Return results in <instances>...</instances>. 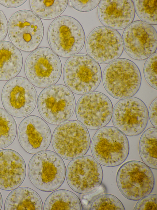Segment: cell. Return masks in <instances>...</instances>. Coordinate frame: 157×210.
<instances>
[{"instance_id": "6da1fadb", "label": "cell", "mask_w": 157, "mask_h": 210, "mask_svg": "<svg viewBox=\"0 0 157 210\" xmlns=\"http://www.w3.org/2000/svg\"><path fill=\"white\" fill-rule=\"evenodd\" d=\"M141 79L137 65L124 58L118 59L109 63L103 75L105 90L112 97L119 99L134 95L139 90Z\"/></svg>"}, {"instance_id": "7a4b0ae2", "label": "cell", "mask_w": 157, "mask_h": 210, "mask_svg": "<svg viewBox=\"0 0 157 210\" xmlns=\"http://www.w3.org/2000/svg\"><path fill=\"white\" fill-rule=\"evenodd\" d=\"M66 169L62 158L50 150L38 152L31 159L28 173L33 185L42 191L50 192L59 188L65 178Z\"/></svg>"}, {"instance_id": "3957f363", "label": "cell", "mask_w": 157, "mask_h": 210, "mask_svg": "<svg viewBox=\"0 0 157 210\" xmlns=\"http://www.w3.org/2000/svg\"><path fill=\"white\" fill-rule=\"evenodd\" d=\"M63 78L66 85L72 92L84 95L92 92L99 86L101 78V67L88 55L75 54L66 61Z\"/></svg>"}, {"instance_id": "277c9868", "label": "cell", "mask_w": 157, "mask_h": 210, "mask_svg": "<svg viewBox=\"0 0 157 210\" xmlns=\"http://www.w3.org/2000/svg\"><path fill=\"white\" fill-rule=\"evenodd\" d=\"M49 44L58 55L67 58L80 52L85 41L84 29L75 18L63 15L55 19L48 33Z\"/></svg>"}, {"instance_id": "5b68a950", "label": "cell", "mask_w": 157, "mask_h": 210, "mask_svg": "<svg viewBox=\"0 0 157 210\" xmlns=\"http://www.w3.org/2000/svg\"><path fill=\"white\" fill-rule=\"evenodd\" d=\"M94 158L106 167L119 166L127 159L129 151L128 139L115 127L107 126L98 130L91 143Z\"/></svg>"}, {"instance_id": "8992f818", "label": "cell", "mask_w": 157, "mask_h": 210, "mask_svg": "<svg viewBox=\"0 0 157 210\" xmlns=\"http://www.w3.org/2000/svg\"><path fill=\"white\" fill-rule=\"evenodd\" d=\"M37 106L40 115L46 121L59 125L72 116L75 107V98L67 87L54 84L41 91L37 99Z\"/></svg>"}, {"instance_id": "52a82bcc", "label": "cell", "mask_w": 157, "mask_h": 210, "mask_svg": "<svg viewBox=\"0 0 157 210\" xmlns=\"http://www.w3.org/2000/svg\"><path fill=\"white\" fill-rule=\"evenodd\" d=\"M116 181L122 195L129 200L135 201L150 194L155 183L150 168L137 160L128 161L120 167L117 172Z\"/></svg>"}, {"instance_id": "ba28073f", "label": "cell", "mask_w": 157, "mask_h": 210, "mask_svg": "<svg viewBox=\"0 0 157 210\" xmlns=\"http://www.w3.org/2000/svg\"><path fill=\"white\" fill-rule=\"evenodd\" d=\"M52 140L56 153L69 160L84 155L90 145V135L87 128L79 121L74 120L57 126Z\"/></svg>"}, {"instance_id": "9c48e42d", "label": "cell", "mask_w": 157, "mask_h": 210, "mask_svg": "<svg viewBox=\"0 0 157 210\" xmlns=\"http://www.w3.org/2000/svg\"><path fill=\"white\" fill-rule=\"evenodd\" d=\"M8 31L12 43L19 49L28 52L38 47L44 33L40 19L28 10H19L12 15L8 22Z\"/></svg>"}, {"instance_id": "30bf717a", "label": "cell", "mask_w": 157, "mask_h": 210, "mask_svg": "<svg viewBox=\"0 0 157 210\" xmlns=\"http://www.w3.org/2000/svg\"><path fill=\"white\" fill-rule=\"evenodd\" d=\"M25 70L30 82L35 86L46 88L59 79L62 67L58 56L52 49L41 47L34 50L26 61Z\"/></svg>"}, {"instance_id": "8fae6325", "label": "cell", "mask_w": 157, "mask_h": 210, "mask_svg": "<svg viewBox=\"0 0 157 210\" xmlns=\"http://www.w3.org/2000/svg\"><path fill=\"white\" fill-rule=\"evenodd\" d=\"M112 119L114 127L129 136L141 134L148 121L147 107L140 99L130 97L121 99L115 105Z\"/></svg>"}, {"instance_id": "7c38bea8", "label": "cell", "mask_w": 157, "mask_h": 210, "mask_svg": "<svg viewBox=\"0 0 157 210\" xmlns=\"http://www.w3.org/2000/svg\"><path fill=\"white\" fill-rule=\"evenodd\" d=\"M3 106L9 113L17 117L26 116L34 109L37 94L33 85L26 78L14 77L4 85L2 92Z\"/></svg>"}, {"instance_id": "4fadbf2b", "label": "cell", "mask_w": 157, "mask_h": 210, "mask_svg": "<svg viewBox=\"0 0 157 210\" xmlns=\"http://www.w3.org/2000/svg\"><path fill=\"white\" fill-rule=\"evenodd\" d=\"M112 103L104 94L91 92L82 96L77 102L75 114L78 121L87 128L99 129L110 121L113 111Z\"/></svg>"}, {"instance_id": "5bb4252c", "label": "cell", "mask_w": 157, "mask_h": 210, "mask_svg": "<svg viewBox=\"0 0 157 210\" xmlns=\"http://www.w3.org/2000/svg\"><path fill=\"white\" fill-rule=\"evenodd\" d=\"M66 175L70 187L80 194L89 193L98 188L103 176L100 164L88 155L73 159L68 165Z\"/></svg>"}, {"instance_id": "9a60e30c", "label": "cell", "mask_w": 157, "mask_h": 210, "mask_svg": "<svg viewBox=\"0 0 157 210\" xmlns=\"http://www.w3.org/2000/svg\"><path fill=\"white\" fill-rule=\"evenodd\" d=\"M86 47L88 55L102 64L118 59L124 50L119 32L105 26L97 27L91 31L86 39Z\"/></svg>"}, {"instance_id": "2e32d148", "label": "cell", "mask_w": 157, "mask_h": 210, "mask_svg": "<svg viewBox=\"0 0 157 210\" xmlns=\"http://www.w3.org/2000/svg\"><path fill=\"white\" fill-rule=\"evenodd\" d=\"M124 48L132 58L145 59L157 50V32L152 25L142 21L132 22L124 30L122 35Z\"/></svg>"}, {"instance_id": "e0dca14e", "label": "cell", "mask_w": 157, "mask_h": 210, "mask_svg": "<svg viewBox=\"0 0 157 210\" xmlns=\"http://www.w3.org/2000/svg\"><path fill=\"white\" fill-rule=\"evenodd\" d=\"M17 135L22 147L31 154L47 149L52 139L51 131L46 122L34 115L28 116L22 120L18 127Z\"/></svg>"}, {"instance_id": "ac0fdd59", "label": "cell", "mask_w": 157, "mask_h": 210, "mask_svg": "<svg viewBox=\"0 0 157 210\" xmlns=\"http://www.w3.org/2000/svg\"><path fill=\"white\" fill-rule=\"evenodd\" d=\"M135 12L132 0H101L98 9L100 22L115 30L124 29L131 23Z\"/></svg>"}, {"instance_id": "d6986e66", "label": "cell", "mask_w": 157, "mask_h": 210, "mask_svg": "<svg viewBox=\"0 0 157 210\" xmlns=\"http://www.w3.org/2000/svg\"><path fill=\"white\" fill-rule=\"evenodd\" d=\"M26 174L25 162L19 153L11 149L0 150V189L10 191L18 188Z\"/></svg>"}, {"instance_id": "ffe728a7", "label": "cell", "mask_w": 157, "mask_h": 210, "mask_svg": "<svg viewBox=\"0 0 157 210\" xmlns=\"http://www.w3.org/2000/svg\"><path fill=\"white\" fill-rule=\"evenodd\" d=\"M23 58L20 50L11 42H0V81L11 79L20 73Z\"/></svg>"}, {"instance_id": "44dd1931", "label": "cell", "mask_w": 157, "mask_h": 210, "mask_svg": "<svg viewBox=\"0 0 157 210\" xmlns=\"http://www.w3.org/2000/svg\"><path fill=\"white\" fill-rule=\"evenodd\" d=\"M42 203L38 194L26 187L17 188L7 196L4 205L6 210H41Z\"/></svg>"}, {"instance_id": "7402d4cb", "label": "cell", "mask_w": 157, "mask_h": 210, "mask_svg": "<svg viewBox=\"0 0 157 210\" xmlns=\"http://www.w3.org/2000/svg\"><path fill=\"white\" fill-rule=\"evenodd\" d=\"M43 209L81 210L82 207L75 194L70 191L61 189L53 192L48 196Z\"/></svg>"}, {"instance_id": "603a6c76", "label": "cell", "mask_w": 157, "mask_h": 210, "mask_svg": "<svg viewBox=\"0 0 157 210\" xmlns=\"http://www.w3.org/2000/svg\"><path fill=\"white\" fill-rule=\"evenodd\" d=\"M157 128H149L145 131L140 137L139 151L144 163L154 169H157Z\"/></svg>"}, {"instance_id": "cb8c5ba5", "label": "cell", "mask_w": 157, "mask_h": 210, "mask_svg": "<svg viewBox=\"0 0 157 210\" xmlns=\"http://www.w3.org/2000/svg\"><path fill=\"white\" fill-rule=\"evenodd\" d=\"M68 2L67 0H31L30 5L32 12L40 18L50 20L63 13Z\"/></svg>"}, {"instance_id": "d4e9b609", "label": "cell", "mask_w": 157, "mask_h": 210, "mask_svg": "<svg viewBox=\"0 0 157 210\" xmlns=\"http://www.w3.org/2000/svg\"><path fill=\"white\" fill-rule=\"evenodd\" d=\"M17 130V124L12 116L0 108V149L12 143L16 137Z\"/></svg>"}, {"instance_id": "484cf974", "label": "cell", "mask_w": 157, "mask_h": 210, "mask_svg": "<svg viewBox=\"0 0 157 210\" xmlns=\"http://www.w3.org/2000/svg\"><path fill=\"white\" fill-rule=\"evenodd\" d=\"M135 10L142 21L151 25H156L157 0L134 1Z\"/></svg>"}, {"instance_id": "4316f807", "label": "cell", "mask_w": 157, "mask_h": 210, "mask_svg": "<svg viewBox=\"0 0 157 210\" xmlns=\"http://www.w3.org/2000/svg\"><path fill=\"white\" fill-rule=\"evenodd\" d=\"M90 209L124 210L125 208L121 201L116 196L109 194H103L98 196L93 200Z\"/></svg>"}, {"instance_id": "83f0119b", "label": "cell", "mask_w": 157, "mask_h": 210, "mask_svg": "<svg viewBox=\"0 0 157 210\" xmlns=\"http://www.w3.org/2000/svg\"><path fill=\"white\" fill-rule=\"evenodd\" d=\"M157 53H155L146 61L144 67V74L147 83L157 90Z\"/></svg>"}, {"instance_id": "f1b7e54d", "label": "cell", "mask_w": 157, "mask_h": 210, "mask_svg": "<svg viewBox=\"0 0 157 210\" xmlns=\"http://www.w3.org/2000/svg\"><path fill=\"white\" fill-rule=\"evenodd\" d=\"M138 200L134 210H157V195L149 194Z\"/></svg>"}, {"instance_id": "f546056e", "label": "cell", "mask_w": 157, "mask_h": 210, "mask_svg": "<svg viewBox=\"0 0 157 210\" xmlns=\"http://www.w3.org/2000/svg\"><path fill=\"white\" fill-rule=\"evenodd\" d=\"M100 1L99 0H70L69 2L70 6L75 10L81 12H86L94 9Z\"/></svg>"}, {"instance_id": "4dcf8cb0", "label": "cell", "mask_w": 157, "mask_h": 210, "mask_svg": "<svg viewBox=\"0 0 157 210\" xmlns=\"http://www.w3.org/2000/svg\"><path fill=\"white\" fill-rule=\"evenodd\" d=\"M8 23L6 18L3 12L0 10V42L6 36Z\"/></svg>"}, {"instance_id": "1f68e13d", "label": "cell", "mask_w": 157, "mask_h": 210, "mask_svg": "<svg viewBox=\"0 0 157 210\" xmlns=\"http://www.w3.org/2000/svg\"><path fill=\"white\" fill-rule=\"evenodd\" d=\"M157 99L156 98L151 103L148 112L150 121L154 127H157Z\"/></svg>"}, {"instance_id": "d6a6232c", "label": "cell", "mask_w": 157, "mask_h": 210, "mask_svg": "<svg viewBox=\"0 0 157 210\" xmlns=\"http://www.w3.org/2000/svg\"><path fill=\"white\" fill-rule=\"evenodd\" d=\"M26 0H0V4L9 8H13L19 7Z\"/></svg>"}, {"instance_id": "836d02e7", "label": "cell", "mask_w": 157, "mask_h": 210, "mask_svg": "<svg viewBox=\"0 0 157 210\" xmlns=\"http://www.w3.org/2000/svg\"><path fill=\"white\" fill-rule=\"evenodd\" d=\"M2 204V196L0 192V210L1 209Z\"/></svg>"}]
</instances>
